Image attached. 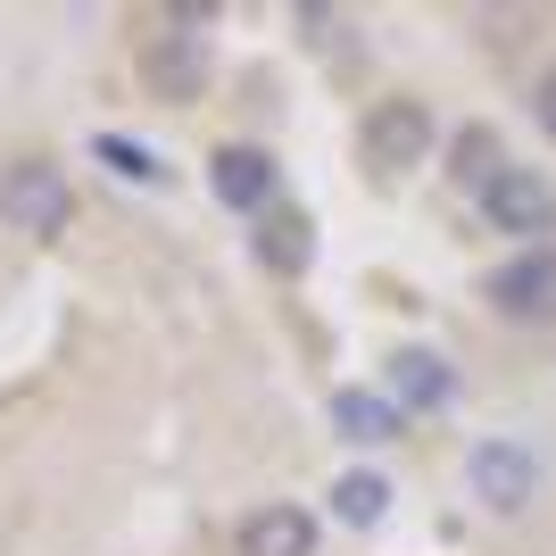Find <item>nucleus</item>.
<instances>
[{
	"label": "nucleus",
	"mask_w": 556,
	"mask_h": 556,
	"mask_svg": "<svg viewBox=\"0 0 556 556\" xmlns=\"http://www.w3.org/2000/svg\"><path fill=\"white\" fill-rule=\"evenodd\" d=\"M473 208H482L490 232H507V241H523V250H548L556 232V184L540 175V166H498L482 191H473Z\"/></svg>",
	"instance_id": "f257e3e1"
},
{
	"label": "nucleus",
	"mask_w": 556,
	"mask_h": 556,
	"mask_svg": "<svg viewBox=\"0 0 556 556\" xmlns=\"http://www.w3.org/2000/svg\"><path fill=\"white\" fill-rule=\"evenodd\" d=\"M0 216L17 232H34V241H50V232H67V216H75V191H67V175L50 159H17L9 175H0Z\"/></svg>",
	"instance_id": "f03ea898"
},
{
	"label": "nucleus",
	"mask_w": 556,
	"mask_h": 556,
	"mask_svg": "<svg viewBox=\"0 0 556 556\" xmlns=\"http://www.w3.org/2000/svg\"><path fill=\"white\" fill-rule=\"evenodd\" d=\"M482 300L507 325H556V241L548 250H515L507 266H490Z\"/></svg>",
	"instance_id": "7ed1b4c3"
},
{
	"label": "nucleus",
	"mask_w": 556,
	"mask_h": 556,
	"mask_svg": "<svg viewBox=\"0 0 556 556\" xmlns=\"http://www.w3.org/2000/svg\"><path fill=\"white\" fill-rule=\"evenodd\" d=\"M432 141H441V125H432V109L424 100H374L366 109V166H382V175H407V166L432 159Z\"/></svg>",
	"instance_id": "20e7f679"
},
{
	"label": "nucleus",
	"mask_w": 556,
	"mask_h": 556,
	"mask_svg": "<svg viewBox=\"0 0 556 556\" xmlns=\"http://www.w3.org/2000/svg\"><path fill=\"white\" fill-rule=\"evenodd\" d=\"M465 482H473V498H482L490 515H523L540 498V457L523 441H482L465 457Z\"/></svg>",
	"instance_id": "39448f33"
},
{
	"label": "nucleus",
	"mask_w": 556,
	"mask_h": 556,
	"mask_svg": "<svg viewBox=\"0 0 556 556\" xmlns=\"http://www.w3.org/2000/svg\"><path fill=\"white\" fill-rule=\"evenodd\" d=\"M275 159L257 150V141H225L208 159V191L225 200V208H241V216H266V200H275Z\"/></svg>",
	"instance_id": "423d86ee"
},
{
	"label": "nucleus",
	"mask_w": 556,
	"mask_h": 556,
	"mask_svg": "<svg viewBox=\"0 0 556 556\" xmlns=\"http://www.w3.org/2000/svg\"><path fill=\"white\" fill-rule=\"evenodd\" d=\"M382 391H391L399 416H407V407H416V416H441L448 399H457V374H448L432 349H399L391 374H382Z\"/></svg>",
	"instance_id": "0eeeda50"
},
{
	"label": "nucleus",
	"mask_w": 556,
	"mask_h": 556,
	"mask_svg": "<svg viewBox=\"0 0 556 556\" xmlns=\"http://www.w3.org/2000/svg\"><path fill=\"white\" fill-rule=\"evenodd\" d=\"M232 548H241V556H316V515L291 507V498H275V507L241 515Z\"/></svg>",
	"instance_id": "6e6552de"
},
{
	"label": "nucleus",
	"mask_w": 556,
	"mask_h": 556,
	"mask_svg": "<svg viewBox=\"0 0 556 556\" xmlns=\"http://www.w3.org/2000/svg\"><path fill=\"white\" fill-rule=\"evenodd\" d=\"M332 432L357 441V448H382V441L407 432V416L391 407V391H332Z\"/></svg>",
	"instance_id": "1a4fd4ad"
},
{
	"label": "nucleus",
	"mask_w": 556,
	"mask_h": 556,
	"mask_svg": "<svg viewBox=\"0 0 556 556\" xmlns=\"http://www.w3.org/2000/svg\"><path fill=\"white\" fill-rule=\"evenodd\" d=\"M141 67H150V84H159L166 100H191L200 75H208V59H200V34H159V42L141 50Z\"/></svg>",
	"instance_id": "9d476101"
},
{
	"label": "nucleus",
	"mask_w": 556,
	"mask_h": 556,
	"mask_svg": "<svg viewBox=\"0 0 556 556\" xmlns=\"http://www.w3.org/2000/svg\"><path fill=\"white\" fill-rule=\"evenodd\" d=\"M332 515H341L349 532H374V523L391 515V482H382V473H366V465H357V473H341V482H332Z\"/></svg>",
	"instance_id": "9b49d317"
},
{
	"label": "nucleus",
	"mask_w": 556,
	"mask_h": 556,
	"mask_svg": "<svg viewBox=\"0 0 556 556\" xmlns=\"http://www.w3.org/2000/svg\"><path fill=\"white\" fill-rule=\"evenodd\" d=\"M448 159H457V166H448V175H457L465 191H482L490 175L507 166V150H498V134H490V125H465V134L448 141Z\"/></svg>",
	"instance_id": "f8f14e48"
},
{
	"label": "nucleus",
	"mask_w": 556,
	"mask_h": 556,
	"mask_svg": "<svg viewBox=\"0 0 556 556\" xmlns=\"http://www.w3.org/2000/svg\"><path fill=\"white\" fill-rule=\"evenodd\" d=\"M257 257H266L275 275H307V257H316V241H307V216H266V232H257Z\"/></svg>",
	"instance_id": "ddd939ff"
},
{
	"label": "nucleus",
	"mask_w": 556,
	"mask_h": 556,
	"mask_svg": "<svg viewBox=\"0 0 556 556\" xmlns=\"http://www.w3.org/2000/svg\"><path fill=\"white\" fill-rule=\"evenodd\" d=\"M92 159L109 166V175H125V184H166L159 150H141V141H125V134H100V141H92Z\"/></svg>",
	"instance_id": "4468645a"
},
{
	"label": "nucleus",
	"mask_w": 556,
	"mask_h": 556,
	"mask_svg": "<svg viewBox=\"0 0 556 556\" xmlns=\"http://www.w3.org/2000/svg\"><path fill=\"white\" fill-rule=\"evenodd\" d=\"M532 116H540V125H548V141H556V67L540 75V92H532Z\"/></svg>",
	"instance_id": "2eb2a0df"
}]
</instances>
